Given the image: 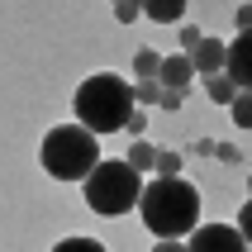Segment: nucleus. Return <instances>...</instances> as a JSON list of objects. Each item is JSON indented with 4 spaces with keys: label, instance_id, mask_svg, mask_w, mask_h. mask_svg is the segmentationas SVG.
<instances>
[{
    "label": "nucleus",
    "instance_id": "obj_1",
    "mask_svg": "<svg viewBox=\"0 0 252 252\" xmlns=\"http://www.w3.org/2000/svg\"><path fill=\"white\" fill-rule=\"evenodd\" d=\"M138 214L157 238H181L200 224V190L181 176H157V181L143 186Z\"/></svg>",
    "mask_w": 252,
    "mask_h": 252
},
{
    "label": "nucleus",
    "instance_id": "obj_2",
    "mask_svg": "<svg viewBox=\"0 0 252 252\" xmlns=\"http://www.w3.org/2000/svg\"><path fill=\"white\" fill-rule=\"evenodd\" d=\"M71 110H76V124L100 138V133H114V128L128 124V114H133V86L124 76H114V71H95V76H86L76 86V100H71Z\"/></svg>",
    "mask_w": 252,
    "mask_h": 252
},
{
    "label": "nucleus",
    "instance_id": "obj_3",
    "mask_svg": "<svg viewBox=\"0 0 252 252\" xmlns=\"http://www.w3.org/2000/svg\"><path fill=\"white\" fill-rule=\"evenodd\" d=\"M138 195H143V176L128 167L124 157H119V162H114V157H100L95 167H91V176L81 181V200L95 214H105V219L128 214L138 205Z\"/></svg>",
    "mask_w": 252,
    "mask_h": 252
},
{
    "label": "nucleus",
    "instance_id": "obj_4",
    "mask_svg": "<svg viewBox=\"0 0 252 252\" xmlns=\"http://www.w3.org/2000/svg\"><path fill=\"white\" fill-rule=\"evenodd\" d=\"M38 162H43V171H48L53 181H86L91 167L100 162V148H95V138H91L81 124H57V128H48V138H43Z\"/></svg>",
    "mask_w": 252,
    "mask_h": 252
},
{
    "label": "nucleus",
    "instance_id": "obj_5",
    "mask_svg": "<svg viewBox=\"0 0 252 252\" xmlns=\"http://www.w3.org/2000/svg\"><path fill=\"white\" fill-rule=\"evenodd\" d=\"M186 252H248V243L238 238L233 224H200V228H190Z\"/></svg>",
    "mask_w": 252,
    "mask_h": 252
},
{
    "label": "nucleus",
    "instance_id": "obj_6",
    "mask_svg": "<svg viewBox=\"0 0 252 252\" xmlns=\"http://www.w3.org/2000/svg\"><path fill=\"white\" fill-rule=\"evenodd\" d=\"M248 48H252L248 33H238L233 43H224V71H219V76H228L233 91H248V86H252V57H248Z\"/></svg>",
    "mask_w": 252,
    "mask_h": 252
},
{
    "label": "nucleus",
    "instance_id": "obj_7",
    "mask_svg": "<svg viewBox=\"0 0 252 252\" xmlns=\"http://www.w3.org/2000/svg\"><path fill=\"white\" fill-rule=\"evenodd\" d=\"M186 62H190V71H200V76H219L224 71V43L219 38H200L190 53H186Z\"/></svg>",
    "mask_w": 252,
    "mask_h": 252
},
{
    "label": "nucleus",
    "instance_id": "obj_8",
    "mask_svg": "<svg viewBox=\"0 0 252 252\" xmlns=\"http://www.w3.org/2000/svg\"><path fill=\"white\" fill-rule=\"evenodd\" d=\"M190 62H186V53H171V57H162L157 62V86L162 91H176V95H186V86H190Z\"/></svg>",
    "mask_w": 252,
    "mask_h": 252
},
{
    "label": "nucleus",
    "instance_id": "obj_9",
    "mask_svg": "<svg viewBox=\"0 0 252 252\" xmlns=\"http://www.w3.org/2000/svg\"><path fill=\"white\" fill-rule=\"evenodd\" d=\"M186 0H148V5H138V14H148L153 24H181L186 19Z\"/></svg>",
    "mask_w": 252,
    "mask_h": 252
},
{
    "label": "nucleus",
    "instance_id": "obj_10",
    "mask_svg": "<svg viewBox=\"0 0 252 252\" xmlns=\"http://www.w3.org/2000/svg\"><path fill=\"white\" fill-rule=\"evenodd\" d=\"M153 157H157V148H153L148 138H138L133 148H128V157H124V162H128V167H133V171L143 176V171H153Z\"/></svg>",
    "mask_w": 252,
    "mask_h": 252
},
{
    "label": "nucleus",
    "instance_id": "obj_11",
    "mask_svg": "<svg viewBox=\"0 0 252 252\" xmlns=\"http://www.w3.org/2000/svg\"><path fill=\"white\" fill-rule=\"evenodd\" d=\"M153 171H157V176H181V153H176V148H157Z\"/></svg>",
    "mask_w": 252,
    "mask_h": 252
},
{
    "label": "nucleus",
    "instance_id": "obj_12",
    "mask_svg": "<svg viewBox=\"0 0 252 252\" xmlns=\"http://www.w3.org/2000/svg\"><path fill=\"white\" fill-rule=\"evenodd\" d=\"M157 62H162V57H157L153 48H138V53H133V71H138V81H157Z\"/></svg>",
    "mask_w": 252,
    "mask_h": 252
},
{
    "label": "nucleus",
    "instance_id": "obj_13",
    "mask_svg": "<svg viewBox=\"0 0 252 252\" xmlns=\"http://www.w3.org/2000/svg\"><path fill=\"white\" fill-rule=\"evenodd\" d=\"M53 252H110L100 238H81V233H71V238H62Z\"/></svg>",
    "mask_w": 252,
    "mask_h": 252
},
{
    "label": "nucleus",
    "instance_id": "obj_14",
    "mask_svg": "<svg viewBox=\"0 0 252 252\" xmlns=\"http://www.w3.org/2000/svg\"><path fill=\"white\" fill-rule=\"evenodd\" d=\"M205 95H210L214 105H228V100L238 95V91L228 86V76H205Z\"/></svg>",
    "mask_w": 252,
    "mask_h": 252
},
{
    "label": "nucleus",
    "instance_id": "obj_15",
    "mask_svg": "<svg viewBox=\"0 0 252 252\" xmlns=\"http://www.w3.org/2000/svg\"><path fill=\"white\" fill-rule=\"evenodd\" d=\"M228 110H233V124H238V128L252 124V95H248V91H238V95L228 100Z\"/></svg>",
    "mask_w": 252,
    "mask_h": 252
},
{
    "label": "nucleus",
    "instance_id": "obj_16",
    "mask_svg": "<svg viewBox=\"0 0 252 252\" xmlns=\"http://www.w3.org/2000/svg\"><path fill=\"white\" fill-rule=\"evenodd\" d=\"M138 105H162V86L157 81H138L133 86V110H138Z\"/></svg>",
    "mask_w": 252,
    "mask_h": 252
},
{
    "label": "nucleus",
    "instance_id": "obj_17",
    "mask_svg": "<svg viewBox=\"0 0 252 252\" xmlns=\"http://www.w3.org/2000/svg\"><path fill=\"white\" fill-rule=\"evenodd\" d=\"M124 128L133 133V143H138L143 133H148V114H143V110H133V114H128V124H124Z\"/></svg>",
    "mask_w": 252,
    "mask_h": 252
},
{
    "label": "nucleus",
    "instance_id": "obj_18",
    "mask_svg": "<svg viewBox=\"0 0 252 252\" xmlns=\"http://www.w3.org/2000/svg\"><path fill=\"white\" fill-rule=\"evenodd\" d=\"M114 19H119V24H133V19H138V5H133V0H119V5H114Z\"/></svg>",
    "mask_w": 252,
    "mask_h": 252
},
{
    "label": "nucleus",
    "instance_id": "obj_19",
    "mask_svg": "<svg viewBox=\"0 0 252 252\" xmlns=\"http://www.w3.org/2000/svg\"><path fill=\"white\" fill-rule=\"evenodd\" d=\"M233 228H238V238H243V243L252 238V205H243V210H238V224H233Z\"/></svg>",
    "mask_w": 252,
    "mask_h": 252
},
{
    "label": "nucleus",
    "instance_id": "obj_20",
    "mask_svg": "<svg viewBox=\"0 0 252 252\" xmlns=\"http://www.w3.org/2000/svg\"><path fill=\"white\" fill-rule=\"evenodd\" d=\"M210 153L219 157V162H243V153H238V148H233V143H214Z\"/></svg>",
    "mask_w": 252,
    "mask_h": 252
},
{
    "label": "nucleus",
    "instance_id": "obj_21",
    "mask_svg": "<svg viewBox=\"0 0 252 252\" xmlns=\"http://www.w3.org/2000/svg\"><path fill=\"white\" fill-rule=\"evenodd\" d=\"M233 24H238V33H252V5H238L233 10Z\"/></svg>",
    "mask_w": 252,
    "mask_h": 252
},
{
    "label": "nucleus",
    "instance_id": "obj_22",
    "mask_svg": "<svg viewBox=\"0 0 252 252\" xmlns=\"http://www.w3.org/2000/svg\"><path fill=\"white\" fill-rule=\"evenodd\" d=\"M153 252H186V243H181V238H157Z\"/></svg>",
    "mask_w": 252,
    "mask_h": 252
},
{
    "label": "nucleus",
    "instance_id": "obj_23",
    "mask_svg": "<svg viewBox=\"0 0 252 252\" xmlns=\"http://www.w3.org/2000/svg\"><path fill=\"white\" fill-rule=\"evenodd\" d=\"M181 100H186V95H176V91H162V110L176 114V110H181Z\"/></svg>",
    "mask_w": 252,
    "mask_h": 252
},
{
    "label": "nucleus",
    "instance_id": "obj_24",
    "mask_svg": "<svg viewBox=\"0 0 252 252\" xmlns=\"http://www.w3.org/2000/svg\"><path fill=\"white\" fill-rule=\"evenodd\" d=\"M200 38H205V33H200V29H195V24H186V29H181V48H195V43H200Z\"/></svg>",
    "mask_w": 252,
    "mask_h": 252
}]
</instances>
